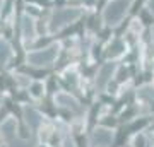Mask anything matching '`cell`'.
Returning a JSON list of instances; mask_svg holds the SVG:
<instances>
[{
    "mask_svg": "<svg viewBox=\"0 0 154 147\" xmlns=\"http://www.w3.org/2000/svg\"><path fill=\"white\" fill-rule=\"evenodd\" d=\"M79 17H81V11H77V9H57L51 14L50 27H51V31H57V29H62L63 26L75 22Z\"/></svg>",
    "mask_w": 154,
    "mask_h": 147,
    "instance_id": "2",
    "label": "cell"
},
{
    "mask_svg": "<svg viewBox=\"0 0 154 147\" xmlns=\"http://www.w3.org/2000/svg\"><path fill=\"white\" fill-rule=\"evenodd\" d=\"M22 34H24V38H33L34 34V24L29 17L22 19Z\"/></svg>",
    "mask_w": 154,
    "mask_h": 147,
    "instance_id": "6",
    "label": "cell"
},
{
    "mask_svg": "<svg viewBox=\"0 0 154 147\" xmlns=\"http://www.w3.org/2000/svg\"><path fill=\"white\" fill-rule=\"evenodd\" d=\"M151 12L154 14V0H151Z\"/></svg>",
    "mask_w": 154,
    "mask_h": 147,
    "instance_id": "17",
    "label": "cell"
},
{
    "mask_svg": "<svg viewBox=\"0 0 154 147\" xmlns=\"http://www.w3.org/2000/svg\"><path fill=\"white\" fill-rule=\"evenodd\" d=\"M113 70H115V63H106V65L101 69V72H99V75H98V87L103 89V87L108 84V81H110Z\"/></svg>",
    "mask_w": 154,
    "mask_h": 147,
    "instance_id": "4",
    "label": "cell"
},
{
    "mask_svg": "<svg viewBox=\"0 0 154 147\" xmlns=\"http://www.w3.org/2000/svg\"><path fill=\"white\" fill-rule=\"evenodd\" d=\"M12 147H29V145H26V144H14Z\"/></svg>",
    "mask_w": 154,
    "mask_h": 147,
    "instance_id": "15",
    "label": "cell"
},
{
    "mask_svg": "<svg viewBox=\"0 0 154 147\" xmlns=\"http://www.w3.org/2000/svg\"><path fill=\"white\" fill-rule=\"evenodd\" d=\"M79 145L84 147V140H82V137H79Z\"/></svg>",
    "mask_w": 154,
    "mask_h": 147,
    "instance_id": "16",
    "label": "cell"
},
{
    "mask_svg": "<svg viewBox=\"0 0 154 147\" xmlns=\"http://www.w3.org/2000/svg\"><path fill=\"white\" fill-rule=\"evenodd\" d=\"M132 5V0H111L108 2L103 11V21L108 26H116L120 24L122 19L125 17L127 11Z\"/></svg>",
    "mask_w": 154,
    "mask_h": 147,
    "instance_id": "1",
    "label": "cell"
},
{
    "mask_svg": "<svg viewBox=\"0 0 154 147\" xmlns=\"http://www.w3.org/2000/svg\"><path fill=\"white\" fill-rule=\"evenodd\" d=\"M57 101H58L60 104H63V106H67V108H72V109H75V108H77L75 99L69 98V96H65V94H60V96L57 98Z\"/></svg>",
    "mask_w": 154,
    "mask_h": 147,
    "instance_id": "9",
    "label": "cell"
},
{
    "mask_svg": "<svg viewBox=\"0 0 154 147\" xmlns=\"http://www.w3.org/2000/svg\"><path fill=\"white\" fill-rule=\"evenodd\" d=\"M94 140L98 145H108L111 142V133L106 130H96L94 132Z\"/></svg>",
    "mask_w": 154,
    "mask_h": 147,
    "instance_id": "5",
    "label": "cell"
},
{
    "mask_svg": "<svg viewBox=\"0 0 154 147\" xmlns=\"http://www.w3.org/2000/svg\"><path fill=\"white\" fill-rule=\"evenodd\" d=\"M26 120L33 128H38L39 127V113H36L34 109H26Z\"/></svg>",
    "mask_w": 154,
    "mask_h": 147,
    "instance_id": "8",
    "label": "cell"
},
{
    "mask_svg": "<svg viewBox=\"0 0 154 147\" xmlns=\"http://www.w3.org/2000/svg\"><path fill=\"white\" fill-rule=\"evenodd\" d=\"M2 132H4V135H5L7 139H11L12 133H14V121H7V123H4V125H2Z\"/></svg>",
    "mask_w": 154,
    "mask_h": 147,
    "instance_id": "10",
    "label": "cell"
},
{
    "mask_svg": "<svg viewBox=\"0 0 154 147\" xmlns=\"http://www.w3.org/2000/svg\"><path fill=\"white\" fill-rule=\"evenodd\" d=\"M135 145H137V147H144V139H142V137H139L137 140H135Z\"/></svg>",
    "mask_w": 154,
    "mask_h": 147,
    "instance_id": "13",
    "label": "cell"
},
{
    "mask_svg": "<svg viewBox=\"0 0 154 147\" xmlns=\"http://www.w3.org/2000/svg\"><path fill=\"white\" fill-rule=\"evenodd\" d=\"M122 48H123V44H122L120 41H116V43L113 44V48H110V55H118L122 51Z\"/></svg>",
    "mask_w": 154,
    "mask_h": 147,
    "instance_id": "11",
    "label": "cell"
},
{
    "mask_svg": "<svg viewBox=\"0 0 154 147\" xmlns=\"http://www.w3.org/2000/svg\"><path fill=\"white\" fill-rule=\"evenodd\" d=\"M39 93H41V87H39V86H33V94H36V96H38Z\"/></svg>",
    "mask_w": 154,
    "mask_h": 147,
    "instance_id": "14",
    "label": "cell"
},
{
    "mask_svg": "<svg viewBox=\"0 0 154 147\" xmlns=\"http://www.w3.org/2000/svg\"><path fill=\"white\" fill-rule=\"evenodd\" d=\"M9 58H11V46L0 39V65H5Z\"/></svg>",
    "mask_w": 154,
    "mask_h": 147,
    "instance_id": "7",
    "label": "cell"
},
{
    "mask_svg": "<svg viewBox=\"0 0 154 147\" xmlns=\"http://www.w3.org/2000/svg\"><path fill=\"white\" fill-rule=\"evenodd\" d=\"M55 58H57V46H50V48H45V50H38V51H33V53L28 55V62L34 67L50 65Z\"/></svg>",
    "mask_w": 154,
    "mask_h": 147,
    "instance_id": "3",
    "label": "cell"
},
{
    "mask_svg": "<svg viewBox=\"0 0 154 147\" xmlns=\"http://www.w3.org/2000/svg\"><path fill=\"white\" fill-rule=\"evenodd\" d=\"M146 125V120H140V121H137V123H134L132 127H130V130H137V128H140V127H144Z\"/></svg>",
    "mask_w": 154,
    "mask_h": 147,
    "instance_id": "12",
    "label": "cell"
}]
</instances>
